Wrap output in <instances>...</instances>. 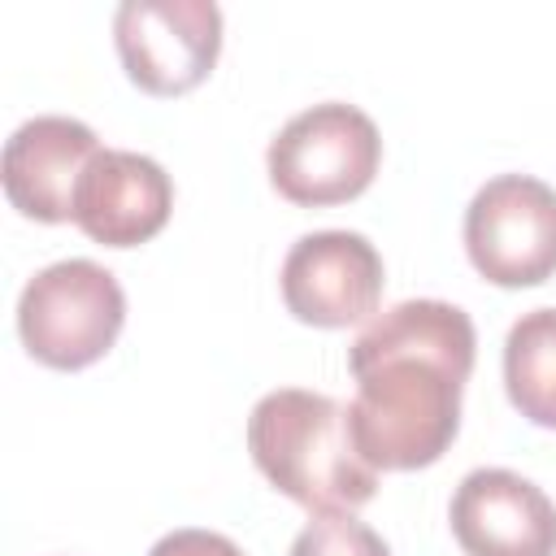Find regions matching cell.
I'll return each instance as SVG.
<instances>
[{
	"label": "cell",
	"instance_id": "3957f363",
	"mask_svg": "<svg viewBox=\"0 0 556 556\" xmlns=\"http://www.w3.org/2000/svg\"><path fill=\"white\" fill-rule=\"evenodd\" d=\"M122 326V282L87 256H70L39 269L17 300V334L26 352L48 369L96 365L117 343Z\"/></svg>",
	"mask_w": 556,
	"mask_h": 556
},
{
	"label": "cell",
	"instance_id": "4fadbf2b",
	"mask_svg": "<svg viewBox=\"0 0 556 556\" xmlns=\"http://www.w3.org/2000/svg\"><path fill=\"white\" fill-rule=\"evenodd\" d=\"M148 556H243V552L217 530H174V534L156 539V547Z\"/></svg>",
	"mask_w": 556,
	"mask_h": 556
},
{
	"label": "cell",
	"instance_id": "8fae6325",
	"mask_svg": "<svg viewBox=\"0 0 556 556\" xmlns=\"http://www.w3.org/2000/svg\"><path fill=\"white\" fill-rule=\"evenodd\" d=\"M504 387L513 408L556 430V308L521 313L504 339Z\"/></svg>",
	"mask_w": 556,
	"mask_h": 556
},
{
	"label": "cell",
	"instance_id": "ba28073f",
	"mask_svg": "<svg viewBox=\"0 0 556 556\" xmlns=\"http://www.w3.org/2000/svg\"><path fill=\"white\" fill-rule=\"evenodd\" d=\"M100 156V139L87 122L43 113L22 122L4 143V195L22 217L35 222H74V195L87 165Z\"/></svg>",
	"mask_w": 556,
	"mask_h": 556
},
{
	"label": "cell",
	"instance_id": "7a4b0ae2",
	"mask_svg": "<svg viewBox=\"0 0 556 556\" xmlns=\"http://www.w3.org/2000/svg\"><path fill=\"white\" fill-rule=\"evenodd\" d=\"M248 452L287 500L317 517L352 513L378 491V469L352 439L348 404L321 391L282 387L261 395L248 417Z\"/></svg>",
	"mask_w": 556,
	"mask_h": 556
},
{
	"label": "cell",
	"instance_id": "5b68a950",
	"mask_svg": "<svg viewBox=\"0 0 556 556\" xmlns=\"http://www.w3.org/2000/svg\"><path fill=\"white\" fill-rule=\"evenodd\" d=\"M465 252L495 287H534L556 274V191L530 174H500L465 208Z\"/></svg>",
	"mask_w": 556,
	"mask_h": 556
},
{
	"label": "cell",
	"instance_id": "52a82bcc",
	"mask_svg": "<svg viewBox=\"0 0 556 556\" xmlns=\"http://www.w3.org/2000/svg\"><path fill=\"white\" fill-rule=\"evenodd\" d=\"M282 300L308 326H356L382 300V256L356 230L304 235L282 261Z\"/></svg>",
	"mask_w": 556,
	"mask_h": 556
},
{
	"label": "cell",
	"instance_id": "277c9868",
	"mask_svg": "<svg viewBox=\"0 0 556 556\" xmlns=\"http://www.w3.org/2000/svg\"><path fill=\"white\" fill-rule=\"evenodd\" d=\"M269 182L278 195L304 208H330L356 200L382 161V139L369 113L343 100L295 113L269 143Z\"/></svg>",
	"mask_w": 556,
	"mask_h": 556
},
{
	"label": "cell",
	"instance_id": "6da1fadb",
	"mask_svg": "<svg viewBox=\"0 0 556 556\" xmlns=\"http://www.w3.org/2000/svg\"><path fill=\"white\" fill-rule=\"evenodd\" d=\"M473 352V321L447 300H404L356 334L348 421L374 469H426L452 447Z\"/></svg>",
	"mask_w": 556,
	"mask_h": 556
},
{
	"label": "cell",
	"instance_id": "7c38bea8",
	"mask_svg": "<svg viewBox=\"0 0 556 556\" xmlns=\"http://www.w3.org/2000/svg\"><path fill=\"white\" fill-rule=\"evenodd\" d=\"M291 556H391V547L374 526L356 521L352 513H334V517L308 521L295 534Z\"/></svg>",
	"mask_w": 556,
	"mask_h": 556
},
{
	"label": "cell",
	"instance_id": "8992f818",
	"mask_svg": "<svg viewBox=\"0 0 556 556\" xmlns=\"http://www.w3.org/2000/svg\"><path fill=\"white\" fill-rule=\"evenodd\" d=\"M113 43L135 87L182 96L217 65L222 9L213 0H126L113 13Z\"/></svg>",
	"mask_w": 556,
	"mask_h": 556
},
{
	"label": "cell",
	"instance_id": "9c48e42d",
	"mask_svg": "<svg viewBox=\"0 0 556 556\" xmlns=\"http://www.w3.org/2000/svg\"><path fill=\"white\" fill-rule=\"evenodd\" d=\"M465 556H556V504L513 469H473L452 495Z\"/></svg>",
	"mask_w": 556,
	"mask_h": 556
},
{
	"label": "cell",
	"instance_id": "30bf717a",
	"mask_svg": "<svg viewBox=\"0 0 556 556\" xmlns=\"http://www.w3.org/2000/svg\"><path fill=\"white\" fill-rule=\"evenodd\" d=\"M174 208V182L169 174L126 148H100V156L87 165L78 195H74V222L87 239L104 248H135L148 243Z\"/></svg>",
	"mask_w": 556,
	"mask_h": 556
}]
</instances>
